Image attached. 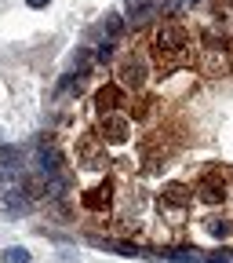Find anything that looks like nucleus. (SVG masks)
Returning <instances> with one entry per match:
<instances>
[{
	"mask_svg": "<svg viewBox=\"0 0 233 263\" xmlns=\"http://www.w3.org/2000/svg\"><path fill=\"white\" fill-rule=\"evenodd\" d=\"M153 55L160 66H179L186 55H189V33L182 22L168 18L160 29H157V37H153Z\"/></svg>",
	"mask_w": 233,
	"mask_h": 263,
	"instance_id": "1",
	"label": "nucleus"
},
{
	"mask_svg": "<svg viewBox=\"0 0 233 263\" xmlns=\"http://www.w3.org/2000/svg\"><path fill=\"white\" fill-rule=\"evenodd\" d=\"M201 70L219 77L229 70V55H226V41L219 33H204V48H201Z\"/></svg>",
	"mask_w": 233,
	"mask_h": 263,
	"instance_id": "2",
	"label": "nucleus"
},
{
	"mask_svg": "<svg viewBox=\"0 0 233 263\" xmlns=\"http://www.w3.org/2000/svg\"><path fill=\"white\" fill-rule=\"evenodd\" d=\"M128 136H131V121L120 110L117 114H102V121H98V139L110 143V146H120V143H128Z\"/></svg>",
	"mask_w": 233,
	"mask_h": 263,
	"instance_id": "3",
	"label": "nucleus"
},
{
	"mask_svg": "<svg viewBox=\"0 0 233 263\" xmlns=\"http://www.w3.org/2000/svg\"><path fill=\"white\" fill-rule=\"evenodd\" d=\"M226 194H229V176L226 172H211L197 183V201H204V205H222Z\"/></svg>",
	"mask_w": 233,
	"mask_h": 263,
	"instance_id": "4",
	"label": "nucleus"
},
{
	"mask_svg": "<svg viewBox=\"0 0 233 263\" xmlns=\"http://www.w3.org/2000/svg\"><path fill=\"white\" fill-rule=\"evenodd\" d=\"M117 73H120V84L142 88V84H146V62L139 59V51H128V55L120 59V66H117Z\"/></svg>",
	"mask_w": 233,
	"mask_h": 263,
	"instance_id": "5",
	"label": "nucleus"
},
{
	"mask_svg": "<svg viewBox=\"0 0 233 263\" xmlns=\"http://www.w3.org/2000/svg\"><path fill=\"white\" fill-rule=\"evenodd\" d=\"M189 201H193V190H189L186 183H168V186H164V194H160V209H164V212H186Z\"/></svg>",
	"mask_w": 233,
	"mask_h": 263,
	"instance_id": "6",
	"label": "nucleus"
},
{
	"mask_svg": "<svg viewBox=\"0 0 233 263\" xmlns=\"http://www.w3.org/2000/svg\"><path fill=\"white\" fill-rule=\"evenodd\" d=\"M95 106H98V114H117L124 106V88L120 84H102L95 91Z\"/></svg>",
	"mask_w": 233,
	"mask_h": 263,
	"instance_id": "7",
	"label": "nucleus"
},
{
	"mask_svg": "<svg viewBox=\"0 0 233 263\" xmlns=\"http://www.w3.org/2000/svg\"><path fill=\"white\" fill-rule=\"evenodd\" d=\"M110 201H113V186H110V183L95 186V190H88V194L80 197V205H84L88 212H106V209H110Z\"/></svg>",
	"mask_w": 233,
	"mask_h": 263,
	"instance_id": "8",
	"label": "nucleus"
},
{
	"mask_svg": "<svg viewBox=\"0 0 233 263\" xmlns=\"http://www.w3.org/2000/svg\"><path fill=\"white\" fill-rule=\"evenodd\" d=\"M95 249H102V252H117V256H150L146 249L139 245H128V241H113V238H88Z\"/></svg>",
	"mask_w": 233,
	"mask_h": 263,
	"instance_id": "9",
	"label": "nucleus"
},
{
	"mask_svg": "<svg viewBox=\"0 0 233 263\" xmlns=\"http://www.w3.org/2000/svg\"><path fill=\"white\" fill-rule=\"evenodd\" d=\"M98 136H84L80 143H77V154H80V161L88 164V168H98V164H102V150H98Z\"/></svg>",
	"mask_w": 233,
	"mask_h": 263,
	"instance_id": "10",
	"label": "nucleus"
},
{
	"mask_svg": "<svg viewBox=\"0 0 233 263\" xmlns=\"http://www.w3.org/2000/svg\"><path fill=\"white\" fill-rule=\"evenodd\" d=\"M153 11H157V0H128V18H131V26H142Z\"/></svg>",
	"mask_w": 233,
	"mask_h": 263,
	"instance_id": "11",
	"label": "nucleus"
},
{
	"mask_svg": "<svg viewBox=\"0 0 233 263\" xmlns=\"http://www.w3.org/2000/svg\"><path fill=\"white\" fill-rule=\"evenodd\" d=\"M204 230H208L211 238H219V241H222L229 230H233V223H229V219H222V216H211V219H204Z\"/></svg>",
	"mask_w": 233,
	"mask_h": 263,
	"instance_id": "12",
	"label": "nucleus"
},
{
	"mask_svg": "<svg viewBox=\"0 0 233 263\" xmlns=\"http://www.w3.org/2000/svg\"><path fill=\"white\" fill-rule=\"evenodd\" d=\"M102 29H106V37H110V41H117L120 33H124V18H120V15H106Z\"/></svg>",
	"mask_w": 233,
	"mask_h": 263,
	"instance_id": "13",
	"label": "nucleus"
},
{
	"mask_svg": "<svg viewBox=\"0 0 233 263\" xmlns=\"http://www.w3.org/2000/svg\"><path fill=\"white\" fill-rule=\"evenodd\" d=\"M4 263H29V252L26 249H8L4 252Z\"/></svg>",
	"mask_w": 233,
	"mask_h": 263,
	"instance_id": "14",
	"label": "nucleus"
},
{
	"mask_svg": "<svg viewBox=\"0 0 233 263\" xmlns=\"http://www.w3.org/2000/svg\"><path fill=\"white\" fill-rule=\"evenodd\" d=\"M26 4H29V8H37V11H40V8H48V4H51V0H26Z\"/></svg>",
	"mask_w": 233,
	"mask_h": 263,
	"instance_id": "15",
	"label": "nucleus"
},
{
	"mask_svg": "<svg viewBox=\"0 0 233 263\" xmlns=\"http://www.w3.org/2000/svg\"><path fill=\"white\" fill-rule=\"evenodd\" d=\"M157 4H164L168 11H175V8H179V0H157Z\"/></svg>",
	"mask_w": 233,
	"mask_h": 263,
	"instance_id": "16",
	"label": "nucleus"
},
{
	"mask_svg": "<svg viewBox=\"0 0 233 263\" xmlns=\"http://www.w3.org/2000/svg\"><path fill=\"white\" fill-rule=\"evenodd\" d=\"M189 4H197V0H189Z\"/></svg>",
	"mask_w": 233,
	"mask_h": 263,
	"instance_id": "17",
	"label": "nucleus"
}]
</instances>
